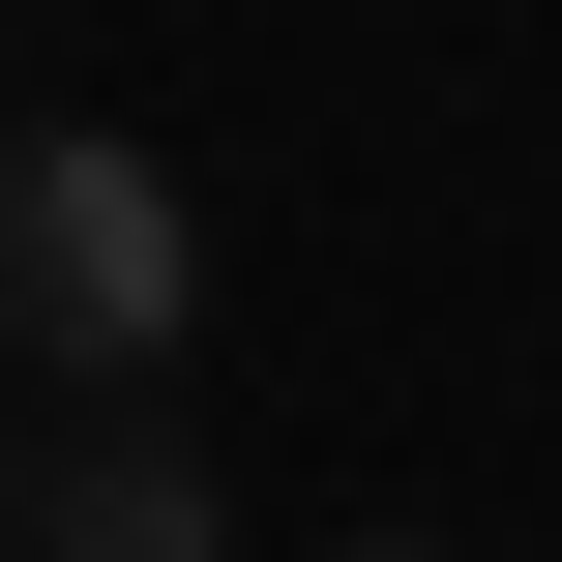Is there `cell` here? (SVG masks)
Instances as JSON below:
<instances>
[{
	"instance_id": "1",
	"label": "cell",
	"mask_w": 562,
	"mask_h": 562,
	"mask_svg": "<svg viewBox=\"0 0 562 562\" xmlns=\"http://www.w3.org/2000/svg\"><path fill=\"white\" fill-rule=\"evenodd\" d=\"M178 326H207V207H178V148L30 119V148H0V356L119 385V356H178Z\"/></svg>"
},
{
	"instance_id": "2",
	"label": "cell",
	"mask_w": 562,
	"mask_h": 562,
	"mask_svg": "<svg viewBox=\"0 0 562 562\" xmlns=\"http://www.w3.org/2000/svg\"><path fill=\"white\" fill-rule=\"evenodd\" d=\"M30 562H207V445H89L30 504Z\"/></svg>"
},
{
	"instance_id": "3",
	"label": "cell",
	"mask_w": 562,
	"mask_h": 562,
	"mask_svg": "<svg viewBox=\"0 0 562 562\" xmlns=\"http://www.w3.org/2000/svg\"><path fill=\"white\" fill-rule=\"evenodd\" d=\"M326 562H445V533H326Z\"/></svg>"
},
{
	"instance_id": "4",
	"label": "cell",
	"mask_w": 562,
	"mask_h": 562,
	"mask_svg": "<svg viewBox=\"0 0 562 562\" xmlns=\"http://www.w3.org/2000/svg\"><path fill=\"white\" fill-rule=\"evenodd\" d=\"M0 562H30V504H0Z\"/></svg>"
}]
</instances>
